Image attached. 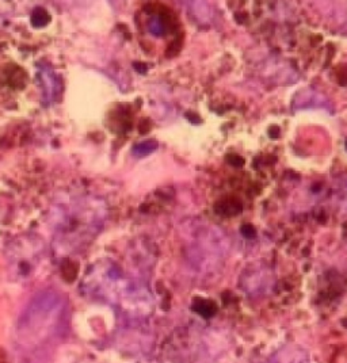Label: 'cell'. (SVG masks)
Segmentation results:
<instances>
[{"label": "cell", "instance_id": "obj_1", "mask_svg": "<svg viewBox=\"0 0 347 363\" xmlns=\"http://www.w3.org/2000/svg\"><path fill=\"white\" fill-rule=\"evenodd\" d=\"M64 313V305L56 294L37 297L18 321L16 337L23 347H35L50 339Z\"/></svg>", "mask_w": 347, "mask_h": 363}]
</instances>
